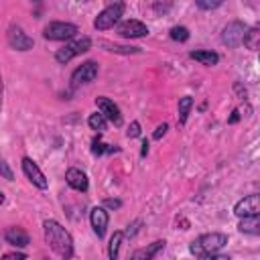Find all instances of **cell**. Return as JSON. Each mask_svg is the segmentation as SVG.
I'll return each instance as SVG.
<instances>
[{"label":"cell","instance_id":"cell-1","mask_svg":"<svg viewBox=\"0 0 260 260\" xmlns=\"http://www.w3.org/2000/svg\"><path fill=\"white\" fill-rule=\"evenodd\" d=\"M43 234H45V242L49 244V248L53 252H57L61 258L69 260L73 256V238L59 221L45 219L43 221Z\"/></svg>","mask_w":260,"mask_h":260},{"label":"cell","instance_id":"cell-2","mask_svg":"<svg viewBox=\"0 0 260 260\" xmlns=\"http://www.w3.org/2000/svg\"><path fill=\"white\" fill-rule=\"evenodd\" d=\"M228 244V236L221 232H209V234H201L199 238H195L189 244V252L197 258L203 256H211V254H219V250Z\"/></svg>","mask_w":260,"mask_h":260},{"label":"cell","instance_id":"cell-3","mask_svg":"<svg viewBox=\"0 0 260 260\" xmlns=\"http://www.w3.org/2000/svg\"><path fill=\"white\" fill-rule=\"evenodd\" d=\"M89 47H91V39H89V37L73 39V41L65 43L61 49H57V53H55V61L61 63V65H65V63H69L73 57H77V55L89 51Z\"/></svg>","mask_w":260,"mask_h":260},{"label":"cell","instance_id":"cell-4","mask_svg":"<svg viewBox=\"0 0 260 260\" xmlns=\"http://www.w3.org/2000/svg\"><path fill=\"white\" fill-rule=\"evenodd\" d=\"M124 10H126L124 2H112V4H108V6L95 16L93 26H95L98 30H108V28H112V26L120 20V16L124 14Z\"/></svg>","mask_w":260,"mask_h":260},{"label":"cell","instance_id":"cell-5","mask_svg":"<svg viewBox=\"0 0 260 260\" xmlns=\"http://www.w3.org/2000/svg\"><path fill=\"white\" fill-rule=\"evenodd\" d=\"M77 35V26L71 22H61V20H53L43 28V37L47 41H69Z\"/></svg>","mask_w":260,"mask_h":260},{"label":"cell","instance_id":"cell-6","mask_svg":"<svg viewBox=\"0 0 260 260\" xmlns=\"http://www.w3.org/2000/svg\"><path fill=\"white\" fill-rule=\"evenodd\" d=\"M246 32H248V26L242 20H232L221 28V43L228 47H240L244 43Z\"/></svg>","mask_w":260,"mask_h":260},{"label":"cell","instance_id":"cell-7","mask_svg":"<svg viewBox=\"0 0 260 260\" xmlns=\"http://www.w3.org/2000/svg\"><path fill=\"white\" fill-rule=\"evenodd\" d=\"M95 77H98V63L95 61H85L71 73V89H77L79 85L91 83Z\"/></svg>","mask_w":260,"mask_h":260},{"label":"cell","instance_id":"cell-8","mask_svg":"<svg viewBox=\"0 0 260 260\" xmlns=\"http://www.w3.org/2000/svg\"><path fill=\"white\" fill-rule=\"evenodd\" d=\"M6 39H8V45H10L14 51H28V49H32V45H35L32 39H30L18 24L8 26Z\"/></svg>","mask_w":260,"mask_h":260},{"label":"cell","instance_id":"cell-9","mask_svg":"<svg viewBox=\"0 0 260 260\" xmlns=\"http://www.w3.org/2000/svg\"><path fill=\"white\" fill-rule=\"evenodd\" d=\"M22 173L26 175V179H28L35 187H39V189H47V187H49V181H47L45 173H43V171L37 167V162H35L32 158H28V156L22 158Z\"/></svg>","mask_w":260,"mask_h":260},{"label":"cell","instance_id":"cell-10","mask_svg":"<svg viewBox=\"0 0 260 260\" xmlns=\"http://www.w3.org/2000/svg\"><path fill=\"white\" fill-rule=\"evenodd\" d=\"M234 213L242 219V217H252V215H258L260 213V197L256 193L240 199L236 205H234Z\"/></svg>","mask_w":260,"mask_h":260},{"label":"cell","instance_id":"cell-11","mask_svg":"<svg viewBox=\"0 0 260 260\" xmlns=\"http://www.w3.org/2000/svg\"><path fill=\"white\" fill-rule=\"evenodd\" d=\"M95 106H98V110H100V114L106 118V120H110L114 126H120L122 124V114H120V108L110 100V98H104V95H100V98H95Z\"/></svg>","mask_w":260,"mask_h":260},{"label":"cell","instance_id":"cell-12","mask_svg":"<svg viewBox=\"0 0 260 260\" xmlns=\"http://www.w3.org/2000/svg\"><path fill=\"white\" fill-rule=\"evenodd\" d=\"M118 32L122 37H126V39H140V37L148 35V26L144 22H140V20L130 18V20H124V22L118 24Z\"/></svg>","mask_w":260,"mask_h":260},{"label":"cell","instance_id":"cell-13","mask_svg":"<svg viewBox=\"0 0 260 260\" xmlns=\"http://www.w3.org/2000/svg\"><path fill=\"white\" fill-rule=\"evenodd\" d=\"M65 181H67V185H69L71 189H75V191H79V193H85L87 187H89L87 175H85L81 169H75V167L67 169V173H65Z\"/></svg>","mask_w":260,"mask_h":260},{"label":"cell","instance_id":"cell-14","mask_svg":"<svg viewBox=\"0 0 260 260\" xmlns=\"http://www.w3.org/2000/svg\"><path fill=\"white\" fill-rule=\"evenodd\" d=\"M89 221H91V228H93L95 236L98 238H104L106 228H108V211L104 207H93L89 211Z\"/></svg>","mask_w":260,"mask_h":260},{"label":"cell","instance_id":"cell-15","mask_svg":"<svg viewBox=\"0 0 260 260\" xmlns=\"http://www.w3.org/2000/svg\"><path fill=\"white\" fill-rule=\"evenodd\" d=\"M165 244H167L165 240H156L152 244H146V246L134 250L132 256H130V260H152L160 250H165Z\"/></svg>","mask_w":260,"mask_h":260},{"label":"cell","instance_id":"cell-16","mask_svg":"<svg viewBox=\"0 0 260 260\" xmlns=\"http://www.w3.org/2000/svg\"><path fill=\"white\" fill-rule=\"evenodd\" d=\"M4 240L10 244V246H16V248H26L28 246V234L22 230V228H8L4 232Z\"/></svg>","mask_w":260,"mask_h":260},{"label":"cell","instance_id":"cell-17","mask_svg":"<svg viewBox=\"0 0 260 260\" xmlns=\"http://www.w3.org/2000/svg\"><path fill=\"white\" fill-rule=\"evenodd\" d=\"M238 230L242 234H252V236H258L260 234V219L258 215H252V217H242L240 223H238Z\"/></svg>","mask_w":260,"mask_h":260},{"label":"cell","instance_id":"cell-18","mask_svg":"<svg viewBox=\"0 0 260 260\" xmlns=\"http://www.w3.org/2000/svg\"><path fill=\"white\" fill-rule=\"evenodd\" d=\"M189 57L199 61L201 65H215L219 61V55L215 51H191Z\"/></svg>","mask_w":260,"mask_h":260},{"label":"cell","instance_id":"cell-19","mask_svg":"<svg viewBox=\"0 0 260 260\" xmlns=\"http://www.w3.org/2000/svg\"><path fill=\"white\" fill-rule=\"evenodd\" d=\"M102 47H106V51H112V53H124V55H130V53H140V47H128V45H116V43H108V41H100Z\"/></svg>","mask_w":260,"mask_h":260},{"label":"cell","instance_id":"cell-20","mask_svg":"<svg viewBox=\"0 0 260 260\" xmlns=\"http://www.w3.org/2000/svg\"><path fill=\"white\" fill-rule=\"evenodd\" d=\"M122 240H124V232H114V236L110 238V244H108V256H110V260H118V250H120Z\"/></svg>","mask_w":260,"mask_h":260},{"label":"cell","instance_id":"cell-21","mask_svg":"<svg viewBox=\"0 0 260 260\" xmlns=\"http://www.w3.org/2000/svg\"><path fill=\"white\" fill-rule=\"evenodd\" d=\"M191 106H193V98H189V95H183V98L179 100V124H181V126L187 122V116H189V110H191Z\"/></svg>","mask_w":260,"mask_h":260},{"label":"cell","instance_id":"cell-22","mask_svg":"<svg viewBox=\"0 0 260 260\" xmlns=\"http://www.w3.org/2000/svg\"><path fill=\"white\" fill-rule=\"evenodd\" d=\"M87 124H89V128H91V130H95V132H104V130H106V126H108V120H106L100 112H95V114H89Z\"/></svg>","mask_w":260,"mask_h":260},{"label":"cell","instance_id":"cell-23","mask_svg":"<svg viewBox=\"0 0 260 260\" xmlns=\"http://www.w3.org/2000/svg\"><path fill=\"white\" fill-rule=\"evenodd\" d=\"M91 152H93L95 156H102L104 152H118V148H116V146H110V144H104V142L100 140V136H98V138L91 140Z\"/></svg>","mask_w":260,"mask_h":260},{"label":"cell","instance_id":"cell-24","mask_svg":"<svg viewBox=\"0 0 260 260\" xmlns=\"http://www.w3.org/2000/svg\"><path fill=\"white\" fill-rule=\"evenodd\" d=\"M258 39H260V30L258 28H248L246 37H244V45L250 49V51H256L258 49Z\"/></svg>","mask_w":260,"mask_h":260},{"label":"cell","instance_id":"cell-25","mask_svg":"<svg viewBox=\"0 0 260 260\" xmlns=\"http://www.w3.org/2000/svg\"><path fill=\"white\" fill-rule=\"evenodd\" d=\"M169 35H171V39H173V41L185 43V41L189 39V28H187V26H173Z\"/></svg>","mask_w":260,"mask_h":260},{"label":"cell","instance_id":"cell-26","mask_svg":"<svg viewBox=\"0 0 260 260\" xmlns=\"http://www.w3.org/2000/svg\"><path fill=\"white\" fill-rule=\"evenodd\" d=\"M0 177L2 179H6V181H12L14 179V173H12V169L8 167V162L0 156Z\"/></svg>","mask_w":260,"mask_h":260},{"label":"cell","instance_id":"cell-27","mask_svg":"<svg viewBox=\"0 0 260 260\" xmlns=\"http://www.w3.org/2000/svg\"><path fill=\"white\" fill-rule=\"evenodd\" d=\"M197 6L203 8V10H213V8L221 6V0H213V2H209V0H197Z\"/></svg>","mask_w":260,"mask_h":260},{"label":"cell","instance_id":"cell-28","mask_svg":"<svg viewBox=\"0 0 260 260\" xmlns=\"http://www.w3.org/2000/svg\"><path fill=\"white\" fill-rule=\"evenodd\" d=\"M126 136L128 138H136V136H140V124L134 120L130 126H128V130H126Z\"/></svg>","mask_w":260,"mask_h":260},{"label":"cell","instance_id":"cell-29","mask_svg":"<svg viewBox=\"0 0 260 260\" xmlns=\"http://www.w3.org/2000/svg\"><path fill=\"white\" fill-rule=\"evenodd\" d=\"M2 260H26V256L22 252H12V254H4Z\"/></svg>","mask_w":260,"mask_h":260},{"label":"cell","instance_id":"cell-30","mask_svg":"<svg viewBox=\"0 0 260 260\" xmlns=\"http://www.w3.org/2000/svg\"><path fill=\"white\" fill-rule=\"evenodd\" d=\"M167 130H169V126H167V124H158V126H156V130H154V134H152V138H156V140H158L160 136H165V132H167Z\"/></svg>","mask_w":260,"mask_h":260},{"label":"cell","instance_id":"cell-31","mask_svg":"<svg viewBox=\"0 0 260 260\" xmlns=\"http://www.w3.org/2000/svg\"><path fill=\"white\" fill-rule=\"evenodd\" d=\"M104 205L110 207V209H118V207H122V201L120 199H106Z\"/></svg>","mask_w":260,"mask_h":260},{"label":"cell","instance_id":"cell-32","mask_svg":"<svg viewBox=\"0 0 260 260\" xmlns=\"http://www.w3.org/2000/svg\"><path fill=\"white\" fill-rule=\"evenodd\" d=\"M199 260H232L228 254H211V256H203Z\"/></svg>","mask_w":260,"mask_h":260},{"label":"cell","instance_id":"cell-33","mask_svg":"<svg viewBox=\"0 0 260 260\" xmlns=\"http://www.w3.org/2000/svg\"><path fill=\"white\" fill-rule=\"evenodd\" d=\"M138 225H140V221H134L132 225H128V230L124 232V236H128V238H130V236H134V234H136V230H138Z\"/></svg>","mask_w":260,"mask_h":260},{"label":"cell","instance_id":"cell-34","mask_svg":"<svg viewBox=\"0 0 260 260\" xmlns=\"http://www.w3.org/2000/svg\"><path fill=\"white\" fill-rule=\"evenodd\" d=\"M238 120H240V112H238V110H234V112H232V116H230V120H228V122H230V124H236V122H238Z\"/></svg>","mask_w":260,"mask_h":260},{"label":"cell","instance_id":"cell-35","mask_svg":"<svg viewBox=\"0 0 260 260\" xmlns=\"http://www.w3.org/2000/svg\"><path fill=\"white\" fill-rule=\"evenodd\" d=\"M146 154H148V140L144 138V140H142V150H140V156H146Z\"/></svg>","mask_w":260,"mask_h":260},{"label":"cell","instance_id":"cell-36","mask_svg":"<svg viewBox=\"0 0 260 260\" xmlns=\"http://www.w3.org/2000/svg\"><path fill=\"white\" fill-rule=\"evenodd\" d=\"M2 95H4V81H2V75H0V112H2Z\"/></svg>","mask_w":260,"mask_h":260},{"label":"cell","instance_id":"cell-37","mask_svg":"<svg viewBox=\"0 0 260 260\" xmlns=\"http://www.w3.org/2000/svg\"><path fill=\"white\" fill-rule=\"evenodd\" d=\"M2 203H4V193L0 191V205H2Z\"/></svg>","mask_w":260,"mask_h":260}]
</instances>
